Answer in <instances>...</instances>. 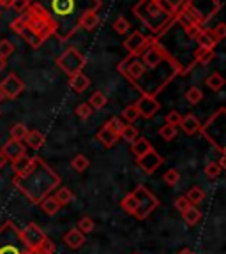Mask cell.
<instances>
[{
  "label": "cell",
  "instance_id": "6da1fadb",
  "mask_svg": "<svg viewBox=\"0 0 226 254\" xmlns=\"http://www.w3.org/2000/svg\"><path fill=\"white\" fill-rule=\"evenodd\" d=\"M12 184L27 196L28 201L39 205L46 196H50L52 190L57 189V186L60 184V177L43 159L34 157L32 166L25 173L16 175Z\"/></svg>",
  "mask_w": 226,
  "mask_h": 254
},
{
  "label": "cell",
  "instance_id": "7a4b0ae2",
  "mask_svg": "<svg viewBox=\"0 0 226 254\" xmlns=\"http://www.w3.org/2000/svg\"><path fill=\"white\" fill-rule=\"evenodd\" d=\"M133 12L142 23L155 34V39L163 36L164 32L175 23V14H168L159 7L155 0H140L138 4L133 7Z\"/></svg>",
  "mask_w": 226,
  "mask_h": 254
},
{
  "label": "cell",
  "instance_id": "3957f363",
  "mask_svg": "<svg viewBox=\"0 0 226 254\" xmlns=\"http://www.w3.org/2000/svg\"><path fill=\"white\" fill-rule=\"evenodd\" d=\"M27 9H28V12H27V14H23L25 25H27V28H30V30L34 32L37 37H41V39H43V43L50 36L57 34V30H59V25H57L55 18H53V16L46 11V7H44V5L34 2V4H30Z\"/></svg>",
  "mask_w": 226,
  "mask_h": 254
},
{
  "label": "cell",
  "instance_id": "277c9868",
  "mask_svg": "<svg viewBox=\"0 0 226 254\" xmlns=\"http://www.w3.org/2000/svg\"><path fill=\"white\" fill-rule=\"evenodd\" d=\"M200 132L203 134V138L211 143L212 147L218 148V152L221 155H225L226 152V110L219 108L211 119L207 120L205 126H202Z\"/></svg>",
  "mask_w": 226,
  "mask_h": 254
},
{
  "label": "cell",
  "instance_id": "5b68a950",
  "mask_svg": "<svg viewBox=\"0 0 226 254\" xmlns=\"http://www.w3.org/2000/svg\"><path fill=\"white\" fill-rule=\"evenodd\" d=\"M28 249L14 222L7 221L0 226V254H28Z\"/></svg>",
  "mask_w": 226,
  "mask_h": 254
},
{
  "label": "cell",
  "instance_id": "8992f818",
  "mask_svg": "<svg viewBox=\"0 0 226 254\" xmlns=\"http://www.w3.org/2000/svg\"><path fill=\"white\" fill-rule=\"evenodd\" d=\"M182 9L193 18V21L198 27L203 28V25L219 12L221 2L219 0H186L182 4Z\"/></svg>",
  "mask_w": 226,
  "mask_h": 254
},
{
  "label": "cell",
  "instance_id": "52a82bcc",
  "mask_svg": "<svg viewBox=\"0 0 226 254\" xmlns=\"http://www.w3.org/2000/svg\"><path fill=\"white\" fill-rule=\"evenodd\" d=\"M133 196L136 199V210H135V217L136 219H147L152 212L159 206V199L152 194L151 190L145 186H138L133 190Z\"/></svg>",
  "mask_w": 226,
  "mask_h": 254
},
{
  "label": "cell",
  "instance_id": "ba28073f",
  "mask_svg": "<svg viewBox=\"0 0 226 254\" xmlns=\"http://www.w3.org/2000/svg\"><path fill=\"white\" fill-rule=\"evenodd\" d=\"M85 64H87V59H85L76 48H68V50L57 59V67L69 76L76 74V72H81V69L85 67Z\"/></svg>",
  "mask_w": 226,
  "mask_h": 254
},
{
  "label": "cell",
  "instance_id": "9c48e42d",
  "mask_svg": "<svg viewBox=\"0 0 226 254\" xmlns=\"http://www.w3.org/2000/svg\"><path fill=\"white\" fill-rule=\"evenodd\" d=\"M117 71H119L131 85H136L140 79L143 78V74H145V65L142 64V60L127 57L126 60H122V62L119 64Z\"/></svg>",
  "mask_w": 226,
  "mask_h": 254
},
{
  "label": "cell",
  "instance_id": "30bf717a",
  "mask_svg": "<svg viewBox=\"0 0 226 254\" xmlns=\"http://www.w3.org/2000/svg\"><path fill=\"white\" fill-rule=\"evenodd\" d=\"M168 59H171V55L157 43V41H154V43L142 53V64L145 65V69H155L157 65L166 62Z\"/></svg>",
  "mask_w": 226,
  "mask_h": 254
},
{
  "label": "cell",
  "instance_id": "8fae6325",
  "mask_svg": "<svg viewBox=\"0 0 226 254\" xmlns=\"http://www.w3.org/2000/svg\"><path fill=\"white\" fill-rule=\"evenodd\" d=\"M154 41H157L155 37H147V36H143L142 32H133L131 36L127 37L126 41H124V48L127 50V53L135 59V57H140L145 50H147L149 46H151Z\"/></svg>",
  "mask_w": 226,
  "mask_h": 254
},
{
  "label": "cell",
  "instance_id": "7c38bea8",
  "mask_svg": "<svg viewBox=\"0 0 226 254\" xmlns=\"http://www.w3.org/2000/svg\"><path fill=\"white\" fill-rule=\"evenodd\" d=\"M23 90H25L23 81H21L20 76L14 74V72H11V74L0 83V92L4 94L5 99H16Z\"/></svg>",
  "mask_w": 226,
  "mask_h": 254
},
{
  "label": "cell",
  "instance_id": "4fadbf2b",
  "mask_svg": "<svg viewBox=\"0 0 226 254\" xmlns=\"http://www.w3.org/2000/svg\"><path fill=\"white\" fill-rule=\"evenodd\" d=\"M20 231H21V237H23L25 244H27L30 249H37V247L41 246V242L46 238L44 231L37 226L36 222H28L27 226H25V230H20Z\"/></svg>",
  "mask_w": 226,
  "mask_h": 254
},
{
  "label": "cell",
  "instance_id": "5bb4252c",
  "mask_svg": "<svg viewBox=\"0 0 226 254\" xmlns=\"http://www.w3.org/2000/svg\"><path fill=\"white\" fill-rule=\"evenodd\" d=\"M135 106H136V110H138V115L142 117V119H152V117L159 111L161 104H159V101L155 99V97L142 94V97L136 101Z\"/></svg>",
  "mask_w": 226,
  "mask_h": 254
},
{
  "label": "cell",
  "instance_id": "9a60e30c",
  "mask_svg": "<svg viewBox=\"0 0 226 254\" xmlns=\"http://www.w3.org/2000/svg\"><path fill=\"white\" fill-rule=\"evenodd\" d=\"M136 163H138V166L142 168L145 173L151 175L164 163V159H163V155H159L157 152L152 148V150H149L147 154L142 155V157H136Z\"/></svg>",
  "mask_w": 226,
  "mask_h": 254
},
{
  "label": "cell",
  "instance_id": "2e32d148",
  "mask_svg": "<svg viewBox=\"0 0 226 254\" xmlns=\"http://www.w3.org/2000/svg\"><path fill=\"white\" fill-rule=\"evenodd\" d=\"M50 5H52L53 14L60 18H68L76 11V0H50Z\"/></svg>",
  "mask_w": 226,
  "mask_h": 254
},
{
  "label": "cell",
  "instance_id": "e0dca14e",
  "mask_svg": "<svg viewBox=\"0 0 226 254\" xmlns=\"http://www.w3.org/2000/svg\"><path fill=\"white\" fill-rule=\"evenodd\" d=\"M2 154H4V157L7 159V161L12 163L14 159L25 155V145L21 141H16V139H9L4 147H2Z\"/></svg>",
  "mask_w": 226,
  "mask_h": 254
},
{
  "label": "cell",
  "instance_id": "ac0fdd59",
  "mask_svg": "<svg viewBox=\"0 0 226 254\" xmlns=\"http://www.w3.org/2000/svg\"><path fill=\"white\" fill-rule=\"evenodd\" d=\"M99 25V14L95 12V9H88L83 11L78 18V27L85 28V30H94Z\"/></svg>",
  "mask_w": 226,
  "mask_h": 254
},
{
  "label": "cell",
  "instance_id": "d6986e66",
  "mask_svg": "<svg viewBox=\"0 0 226 254\" xmlns=\"http://www.w3.org/2000/svg\"><path fill=\"white\" fill-rule=\"evenodd\" d=\"M179 127H182V131L186 132L187 136H195V134H198L200 129H202V122H200L195 115H191L189 113V115L182 117Z\"/></svg>",
  "mask_w": 226,
  "mask_h": 254
},
{
  "label": "cell",
  "instance_id": "ffe728a7",
  "mask_svg": "<svg viewBox=\"0 0 226 254\" xmlns=\"http://www.w3.org/2000/svg\"><path fill=\"white\" fill-rule=\"evenodd\" d=\"M64 244L69 247V249H79V247L85 244V235L75 228V230L68 231V233L64 235Z\"/></svg>",
  "mask_w": 226,
  "mask_h": 254
},
{
  "label": "cell",
  "instance_id": "44dd1931",
  "mask_svg": "<svg viewBox=\"0 0 226 254\" xmlns=\"http://www.w3.org/2000/svg\"><path fill=\"white\" fill-rule=\"evenodd\" d=\"M195 41L198 43V48H202V50H209V52L218 46V41H216V37L212 36V32L209 30V28H203L198 36H196Z\"/></svg>",
  "mask_w": 226,
  "mask_h": 254
},
{
  "label": "cell",
  "instance_id": "7402d4cb",
  "mask_svg": "<svg viewBox=\"0 0 226 254\" xmlns=\"http://www.w3.org/2000/svg\"><path fill=\"white\" fill-rule=\"evenodd\" d=\"M69 85H71V88L75 92L83 94V92L90 87V79H88L83 72H76V74H73L71 79H69Z\"/></svg>",
  "mask_w": 226,
  "mask_h": 254
},
{
  "label": "cell",
  "instance_id": "603a6c76",
  "mask_svg": "<svg viewBox=\"0 0 226 254\" xmlns=\"http://www.w3.org/2000/svg\"><path fill=\"white\" fill-rule=\"evenodd\" d=\"M97 139H99V141L103 143V145H104L106 148H111V147H113V145L117 143L119 136H117L115 132L111 131L110 127H108L106 124H104V126L101 127V131L97 132Z\"/></svg>",
  "mask_w": 226,
  "mask_h": 254
},
{
  "label": "cell",
  "instance_id": "cb8c5ba5",
  "mask_svg": "<svg viewBox=\"0 0 226 254\" xmlns=\"http://www.w3.org/2000/svg\"><path fill=\"white\" fill-rule=\"evenodd\" d=\"M149 150H152V145H151V141H149V139L140 138V136H138V138L131 143V152H133V155H135V157H142V155H145Z\"/></svg>",
  "mask_w": 226,
  "mask_h": 254
},
{
  "label": "cell",
  "instance_id": "d4e9b609",
  "mask_svg": "<svg viewBox=\"0 0 226 254\" xmlns=\"http://www.w3.org/2000/svg\"><path fill=\"white\" fill-rule=\"evenodd\" d=\"M23 141H27V145L32 150H41L44 147V136L39 131H28Z\"/></svg>",
  "mask_w": 226,
  "mask_h": 254
},
{
  "label": "cell",
  "instance_id": "484cf974",
  "mask_svg": "<svg viewBox=\"0 0 226 254\" xmlns=\"http://www.w3.org/2000/svg\"><path fill=\"white\" fill-rule=\"evenodd\" d=\"M182 217H184V222H186L187 226H196V224L202 221V212H200L198 206L191 205L189 208L182 214Z\"/></svg>",
  "mask_w": 226,
  "mask_h": 254
},
{
  "label": "cell",
  "instance_id": "4316f807",
  "mask_svg": "<svg viewBox=\"0 0 226 254\" xmlns=\"http://www.w3.org/2000/svg\"><path fill=\"white\" fill-rule=\"evenodd\" d=\"M32 161H34V157H28V155H21V157L14 159V161H12V171H14L16 175L25 173V171L32 166Z\"/></svg>",
  "mask_w": 226,
  "mask_h": 254
},
{
  "label": "cell",
  "instance_id": "83f0119b",
  "mask_svg": "<svg viewBox=\"0 0 226 254\" xmlns=\"http://www.w3.org/2000/svg\"><path fill=\"white\" fill-rule=\"evenodd\" d=\"M39 205H41V208H43L44 214H48V215H55L57 212L60 210V205L55 199V196H46Z\"/></svg>",
  "mask_w": 226,
  "mask_h": 254
},
{
  "label": "cell",
  "instance_id": "f1b7e54d",
  "mask_svg": "<svg viewBox=\"0 0 226 254\" xmlns=\"http://www.w3.org/2000/svg\"><path fill=\"white\" fill-rule=\"evenodd\" d=\"M186 199L191 203V205H195V206H198L200 203L205 199V192H203V189L202 187H198V186H195V187H191L189 190H187V194H186Z\"/></svg>",
  "mask_w": 226,
  "mask_h": 254
},
{
  "label": "cell",
  "instance_id": "f546056e",
  "mask_svg": "<svg viewBox=\"0 0 226 254\" xmlns=\"http://www.w3.org/2000/svg\"><path fill=\"white\" fill-rule=\"evenodd\" d=\"M205 83H207V87L211 88L212 92H219L223 87H225V78H223L219 72H212V74L207 78Z\"/></svg>",
  "mask_w": 226,
  "mask_h": 254
},
{
  "label": "cell",
  "instance_id": "4dcf8cb0",
  "mask_svg": "<svg viewBox=\"0 0 226 254\" xmlns=\"http://www.w3.org/2000/svg\"><path fill=\"white\" fill-rule=\"evenodd\" d=\"M108 103L106 95L103 94V92H94V94L90 95V99H88V106L92 108V110H101V108H104Z\"/></svg>",
  "mask_w": 226,
  "mask_h": 254
},
{
  "label": "cell",
  "instance_id": "1f68e13d",
  "mask_svg": "<svg viewBox=\"0 0 226 254\" xmlns=\"http://www.w3.org/2000/svg\"><path fill=\"white\" fill-rule=\"evenodd\" d=\"M18 36L23 37V39L27 41V43L30 44L32 48H39L41 44H43V39H41V37H37L36 34L30 30V28H27V25H25V28L20 32V34H18Z\"/></svg>",
  "mask_w": 226,
  "mask_h": 254
},
{
  "label": "cell",
  "instance_id": "d6a6232c",
  "mask_svg": "<svg viewBox=\"0 0 226 254\" xmlns=\"http://www.w3.org/2000/svg\"><path fill=\"white\" fill-rule=\"evenodd\" d=\"M71 166H73V170L78 171V173H83V171L88 170V166H90V161H88L83 154H78V155H75V159L71 161Z\"/></svg>",
  "mask_w": 226,
  "mask_h": 254
},
{
  "label": "cell",
  "instance_id": "836d02e7",
  "mask_svg": "<svg viewBox=\"0 0 226 254\" xmlns=\"http://www.w3.org/2000/svg\"><path fill=\"white\" fill-rule=\"evenodd\" d=\"M55 199L59 201V205H69V203L75 199V194H73V190L68 189V187H60L59 190H57V194H55Z\"/></svg>",
  "mask_w": 226,
  "mask_h": 254
},
{
  "label": "cell",
  "instance_id": "e575fe53",
  "mask_svg": "<svg viewBox=\"0 0 226 254\" xmlns=\"http://www.w3.org/2000/svg\"><path fill=\"white\" fill-rule=\"evenodd\" d=\"M138 119H140V115H138V110H136L135 104H129L127 108H124V111H122L124 124H133V122H136Z\"/></svg>",
  "mask_w": 226,
  "mask_h": 254
},
{
  "label": "cell",
  "instance_id": "d590c367",
  "mask_svg": "<svg viewBox=\"0 0 226 254\" xmlns=\"http://www.w3.org/2000/svg\"><path fill=\"white\" fill-rule=\"evenodd\" d=\"M28 132V127L25 124H14L11 127V139H16V141H23L25 136Z\"/></svg>",
  "mask_w": 226,
  "mask_h": 254
},
{
  "label": "cell",
  "instance_id": "8d00e7d4",
  "mask_svg": "<svg viewBox=\"0 0 226 254\" xmlns=\"http://www.w3.org/2000/svg\"><path fill=\"white\" fill-rule=\"evenodd\" d=\"M120 206H122V210L127 212V214L135 215V210H136V199L133 196V192H129L127 196H124L122 201H120Z\"/></svg>",
  "mask_w": 226,
  "mask_h": 254
},
{
  "label": "cell",
  "instance_id": "74e56055",
  "mask_svg": "<svg viewBox=\"0 0 226 254\" xmlns=\"http://www.w3.org/2000/svg\"><path fill=\"white\" fill-rule=\"evenodd\" d=\"M120 138H122L124 141L133 143L136 138H138V131H136V127H133L131 124H126L124 129H122V132H120Z\"/></svg>",
  "mask_w": 226,
  "mask_h": 254
},
{
  "label": "cell",
  "instance_id": "f35d334b",
  "mask_svg": "<svg viewBox=\"0 0 226 254\" xmlns=\"http://www.w3.org/2000/svg\"><path fill=\"white\" fill-rule=\"evenodd\" d=\"M12 53H14V44H12L11 41H9V39L0 41V59L7 60Z\"/></svg>",
  "mask_w": 226,
  "mask_h": 254
},
{
  "label": "cell",
  "instance_id": "ab89813d",
  "mask_svg": "<svg viewBox=\"0 0 226 254\" xmlns=\"http://www.w3.org/2000/svg\"><path fill=\"white\" fill-rule=\"evenodd\" d=\"M186 99L189 104H198L200 101L203 99V92L200 90L198 87H191L189 90L186 92Z\"/></svg>",
  "mask_w": 226,
  "mask_h": 254
},
{
  "label": "cell",
  "instance_id": "60d3db41",
  "mask_svg": "<svg viewBox=\"0 0 226 254\" xmlns=\"http://www.w3.org/2000/svg\"><path fill=\"white\" fill-rule=\"evenodd\" d=\"M106 126L110 127L111 131L115 132V134L120 138V132H122V129H124V126H126V124H124V120H122V119H119V117H113V119L108 120Z\"/></svg>",
  "mask_w": 226,
  "mask_h": 254
},
{
  "label": "cell",
  "instance_id": "b9f144b4",
  "mask_svg": "<svg viewBox=\"0 0 226 254\" xmlns=\"http://www.w3.org/2000/svg\"><path fill=\"white\" fill-rule=\"evenodd\" d=\"M221 171H223V170L219 168V164H218V163H214V161H211V163H207V166H205V175H207V177H209L211 180L218 179Z\"/></svg>",
  "mask_w": 226,
  "mask_h": 254
},
{
  "label": "cell",
  "instance_id": "7bdbcfd3",
  "mask_svg": "<svg viewBox=\"0 0 226 254\" xmlns=\"http://www.w3.org/2000/svg\"><path fill=\"white\" fill-rule=\"evenodd\" d=\"M159 136L164 139V141H171V139L177 136V127L173 126H163L161 131H159Z\"/></svg>",
  "mask_w": 226,
  "mask_h": 254
},
{
  "label": "cell",
  "instance_id": "ee69618b",
  "mask_svg": "<svg viewBox=\"0 0 226 254\" xmlns=\"http://www.w3.org/2000/svg\"><path fill=\"white\" fill-rule=\"evenodd\" d=\"M75 113L79 117V119L87 120V119H90V115H92V108L88 106V103H81V104H78V106H76Z\"/></svg>",
  "mask_w": 226,
  "mask_h": 254
},
{
  "label": "cell",
  "instance_id": "f6af8a7d",
  "mask_svg": "<svg viewBox=\"0 0 226 254\" xmlns=\"http://www.w3.org/2000/svg\"><path fill=\"white\" fill-rule=\"evenodd\" d=\"M163 180L168 184V186H177L180 180V173L177 170H168L166 173L163 175Z\"/></svg>",
  "mask_w": 226,
  "mask_h": 254
},
{
  "label": "cell",
  "instance_id": "bcb514c9",
  "mask_svg": "<svg viewBox=\"0 0 226 254\" xmlns=\"http://www.w3.org/2000/svg\"><path fill=\"white\" fill-rule=\"evenodd\" d=\"M78 230L81 231L83 235L90 233V231L94 230V221H92L90 217H81L78 221Z\"/></svg>",
  "mask_w": 226,
  "mask_h": 254
},
{
  "label": "cell",
  "instance_id": "7dc6e473",
  "mask_svg": "<svg viewBox=\"0 0 226 254\" xmlns=\"http://www.w3.org/2000/svg\"><path fill=\"white\" fill-rule=\"evenodd\" d=\"M113 28H115L119 34H127V30H129V21H127L124 16H120V18L115 20V23H113Z\"/></svg>",
  "mask_w": 226,
  "mask_h": 254
},
{
  "label": "cell",
  "instance_id": "c3c4849f",
  "mask_svg": "<svg viewBox=\"0 0 226 254\" xmlns=\"http://www.w3.org/2000/svg\"><path fill=\"white\" fill-rule=\"evenodd\" d=\"M166 126H173V127H179L180 126V120H182V115H180L179 111H170L166 115Z\"/></svg>",
  "mask_w": 226,
  "mask_h": 254
},
{
  "label": "cell",
  "instance_id": "681fc988",
  "mask_svg": "<svg viewBox=\"0 0 226 254\" xmlns=\"http://www.w3.org/2000/svg\"><path fill=\"white\" fill-rule=\"evenodd\" d=\"M214 59H216L214 50H211V52H209V50H203V53L198 57V59H196V62H200V64H202V65H207V64L212 62V60H214Z\"/></svg>",
  "mask_w": 226,
  "mask_h": 254
},
{
  "label": "cell",
  "instance_id": "f907efd6",
  "mask_svg": "<svg viewBox=\"0 0 226 254\" xmlns=\"http://www.w3.org/2000/svg\"><path fill=\"white\" fill-rule=\"evenodd\" d=\"M211 32H212V36L216 37V41H218V43H219V41H223V39H225V37H226V25H225V23L216 25V27L212 28Z\"/></svg>",
  "mask_w": 226,
  "mask_h": 254
},
{
  "label": "cell",
  "instance_id": "816d5d0a",
  "mask_svg": "<svg viewBox=\"0 0 226 254\" xmlns=\"http://www.w3.org/2000/svg\"><path fill=\"white\" fill-rule=\"evenodd\" d=\"M23 28H25V18H23V14H20L16 20L11 21V30L14 32V34H20Z\"/></svg>",
  "mask_w": 226,
  "mask_h": 254
},
{
  "label": "cell",
  "instance_id": "f5cc1de1",
  "mask_svg": "<svg viewBox=\"0 0 226 254\" xmlns=\"http://www.w3.org/2000/svg\"><path fill=\"white\" fill-rule=\"evenodd\" d=\"M37 249L41 251V253H50V254H55V246H53V242L50 240V238H44L43 242H41V246L37 247Z\"/></svg>",
  "mask_w": 226,
  "mask_h": 254
},
{
  "label": "cell",
  "instance_id": "db71d44e",
  "mask_svg": "<svg viewBox=\"0 0 226 254\" xmlns=\"http://www.w3.org/2000/svg\"><path fill=\"white\" fill-rule=\"evenodd\" d=\"M30 5V0H12L11 7L14 9L16 12H25V9Z\"/></svg>",
  "mask_w": 226,
  "mask_h": 254
},
{
  "label": "cell",
  "instance_id": "11a10c76",
  "mask_svg": "<svg viewBox=\"0 0 226 254\" xmlns=\"http://www.w3.org/2000/svg\"><path fill=\"white\" fill-rule=\"evenodd\" d=\"M189 206H191V203L186 199V196H180V198H177V201H175V208H177L180 214H184V212H186Z\"/></svg>",
  "mask_w": 226,
  "mask_h": 254
},
{
  "label": "cell",
  "instance_id": "9f6ffc18",
  "mask_svg": "<svg viewBox=\"0 0 226 254\" xmlns=\"http://www.w3.org/2000/svg\"><path fill=\"white\" fill-rule=\"evenodd\" d=\"M203 28L202 27H198V25H193V27H189V28H186V36L189 37V39H196V36H198L200 32H202Z\"/></svg>",
  "mask_w": 226,
  "mask_h": 254
},
{
  "label": "cell",
  "instance_id": "6f0895ef",
  "mask_svg": "<svg viewBox=\"0 0 226 254\" xmlns=\"http://www.w3.org/2000/svg\"><path fill=\"white\" fill-rule=\"evenodd\" d=\"M166 2L171 5V7L175 9V11H177V9H179V7H182V4H184V2H186V0H166Z\"/></svg>",
  "mask_w": 226,
  "mask_h": 254
},
{
  "label": "cell",
  "instance_id": "680465c9",
  "mask_svg": "<svg viewBox=\"0 0 226 254\" xmlns=\"http://www.w3.org/2000/svg\"><path fill=\"white\" fill-rule=\"evenodd\" d=\"M12 0H0V7H11Z\"/></svg>",
  "mask_w": 226,
  "mask_h": 254
},
{
  "label": "cell",
  "instance_id": "91938a15",
  "mask_svg": "<svg viewBox=\"0 0 226 254\" xmlns=\"http://www.w3.org/2000/svg\"><path fill=\"white\" fill-rule=\"evenodd\" d=\"M7 163V159L4 157V154H2V150H0V170H2V168H4V164Z\"/></svg>",
  "mask_w": 226,
  "mask_h": 254
},
{
  "label": "cell",
  "instance_id": "94428289",
  "mask_svg": "<svg viewBox=\"0 0 226 254\" xmlns=\"http://www.w3.org/2000/svg\"><path fill=\"white\" fill-rule=\"evenodd\" d=\"M219 168H221V170H225V164H226V155H221V159H219Z\"/></svg>",
  "mask_w": 226,
  "mask_h": 254
},
{
  "label": "cell",
  "instance_id": "6125c7cd",
  "mask_svg": "<svg viewBox=\"0 0 226 254\" xmlns=\"http://www.w3.org/2000/svg\"><path fill=\"white\" fill-rule=\"evenodd\" d=\"M177 254H195V253H193V251H191V249H187V247H184V249H180Z\"/></svg>",
  "mask_w": 226,
  "mask_h": 254
},
{
  "label": "cell",
  "instance_id": "be15d7a7",
  "mask_svg": "<svg viewBox=\"0 0 226 254\" xmlns=\"http://www.w3.org/2000/svg\"><path fill=\"white\" fill-rule=\"evenodd\" d=\"M28 254H50V253H41L39 249H28Z\"/></svg>",
  "mask_w": 226,
  "mask_h": 254
},
{
  "label": "cell",
  "instance_id": "e7e4bbea",
  "mask_svg": "<svg viewBox=\"0 0 226 254\" xmlns=\"http://www.w3.org/2000/svg\"><path fill=\"white\" fill-rule=\"evenodd\" d=\"M4 67H5V60H4V59H0V72L4 71Z\"/></svg>",
  "mask_w": 226,
  "mask_h": 254
},
{
  "label": "cell",
  "instance_id": "03108f58",
  "mask_svg": "<svg viewBox=\"0 0 226 254\" xmlns=\"http://www.w3.org/2000/svg\"><path fill=\"white\" fill-rule=\"evenodd\" d=\"M2 101H5V97H4V94L0 92V103H2Z\"/></svg>",
  "mask_w": 226,
  "mask_h": 254
},
{
  "label": "cell",
  "instance_id": "003e7915",
  "mask_svg": "<svg viewBox=\"0 0 226 254\" xmlns=\"http://www.w3.org/2000/svg\"><path fill=\"white\" fill-rule=\"evenodd\" d=\"M133 254H140V253H133Z\"/></svg>",
  "mask_w": 226,
  "mask_h": 254
}]
</instances>
